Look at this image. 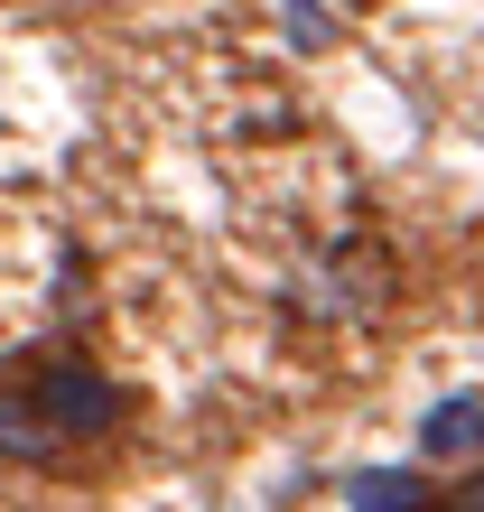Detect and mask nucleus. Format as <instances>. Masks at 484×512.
I'll use <instances>...</instances> for the list:
<instances>
[{"instance_id": "1", "label": "nucleus", "mask_w": 484, "mask_h": 512, "mask_svg": "<svg viewBox=\"0 0 484 512\" xmlns=\"http://www.w3.org/2000/svg\"><path fill=\"white\" fill-rule=\"evenodd\" d=\"M121 419V391L84 364H38L0 382V457H66Z\"/></svg>"}, {"instance_id": "2", "label": "nucleus", "mask_w": 484, "mask_h": 512, "mask_svg": "<svg viewBox=\"0 0 484 512\" xmlns=\"http://www.w3.org/2000/svg\"><path fill=\"white\" fill-rule=\"evenodd\" d=\"M419 447L447 457V466H475V391H447V401L419 419Z\"/></svg>"}, {"instance_id": "3", "label": "nucleus", "mask_w": 484, "mask_h": 512, "mask_svg": "<svg viewBox=\"0 0 484 512\" xmlns=\"http://www.w3.org/2000/svg\"><path fill=\"white\" fill-rule=\"evenodd\" d=\"M429 494H419V475L382 466V475H354V512H419Z\"/></svg>"}]
</instances>
